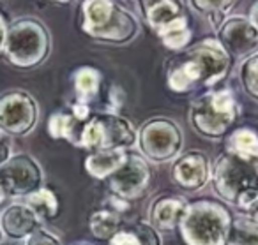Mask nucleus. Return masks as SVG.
Wrapping results in <instances>:
<instances>
[{
    "mask_svg": "<svg viewBox=\"0 0 258 245\" xmlns=\"http://www.w3.org/2000/svg\"><path fill=\"white\" fill-rule=\"evenodd\" d=\"M232 64V57L218 39L207 37L177 51L170 58L166 64V85L180 96L205 92L228 78Z\"/></svg>",
    "mask_w": 258,
    "mask_h": 245,
    "instance_id": "1",
    "label": "nucleus"
},
{
    "mask_svg": "<svg viewBox=\"0 0 258 245\" xmlns=\"http://www.w3.org/2000/svg\"><path fill=\"white\" fill-rule=\"evenodd\" d=\"M211 182L223 201L244 210L258 212V160L225 150L211 164Z\"/></svg>",
    "mask_w": 258,
    "mask_h": 245,
    "instance_id": "2",
    "label": "nucleus"
},
{
    "mask_svg": "<svg viewBox=\"0 0 258 245\" xmlns=\"http://www.w3.org/2000/svg\"><path fill=\"white\" fill-rule=\"evenodd\" d=\"M82 30L99 43L127 44L140 34L138 18L118 0H83Z\"/></svg>",
    "mask_w": 258,
    "mask_h": 245,
    "instance_id": "3",
    "label": "nucleus"
},
{
    "mask_svg": "<svg viewBox=\"0 0 258 245\" xmlns=\"http://www.w3.org/2000/svg\"><path fill=\"white\" fill-rule=\"evenodd\" d=\"M239 104L228 89H211L191 103L187 120L195 132L207 139L226 138L239 120Z\"/></svg>",
    "mask_w": 258,
    "mask_h": 245,
    "instance_id": "4",
    "label": "nucleus"
},
{
    "mask_svg": "<svg viewBox=\"0 0 258 245\" xmlns=\"http://www.w3.org/2000/svg\"><path fill=\"white\" fill-rule=\"evenodd\" d=\"M232 212L214 199H197L186 208L179 224L180 238L186 245H225Z\"/></svg>",
    "mask_w": 258,
    "mask_h": 245,
    "instance_id": "5",
    "label": "nucleus"
},
{
    "mask_svg": "<svg viewBox=\"0 0 258 245\" xmlns=\"http://www.w3.org/2000/svg\"><path fill=\"white\" fill-rule=\"evenodd\" d=\"M137 4L163 46L175 53L189 46L193 30L182 0H137Z\"/></svg>",
    "mask_w": 258,
    "mask_h": 245,
    "instance_id": "6",
    "label": "nucleus"
},
{
    "mask_svg": "<svg viewBox=\"0 0 258 245\" xmlns=\"http://www.w3.org/2000/svg\"><path fill=\"white\" fill-rule=\"evenodd\" d=\"M138 131L125 117L113 111H96L85 120L80 134V148L89 152L129 150L137 145Z\"/></svg>",
    "mask_w": 258,
    "mask_h": 245,
    "instance_id": "7",
    "label": "nucleus"
},
{
    "mask_svg": "<svg viewBox=\"0 0 258 245\" xmlns=\"http://www.w3.org/2000/svg\"><path fill=\"white\" fill-rule=\"evenodd\" d=\"M4 50L16 67H36L50 53V34L41 22L23 18L8 29Z\"/></svg>",
    "mask_w": 258,
    "mask_h": 245,
    "instance_id": "8",
    "label": "nucleus"
},
{
    "mask_svg": "<svg viewBox=\"0 0 258 245\" xmlns=\"http://www.w3.org/2000/svg\"><path fill=\"white\" fill-rule=\"evenodd\" d=\"M137 145L142 155L151 162H168L182 152V129L166 117L149 118L138 131Z\"/></svg>",
    "mask_w": 258,
    "mask_h": 245,
    "instance_id": "9",
    "label": "nucleus"
},
{
    "mask_svg": "<svg viewBox=\"0 0 258 245\" xmlns=\"http://www.w3.org/2000/svg\"><path fill=\"white\" fill-rule=\"evenodd\" d=\"M152 182V170L144 155L125 152L122 164L106 178L110 192L118 199L135 201L144 198Z\"/></svg>",
    "mask_w": 258,
    "mask_h": 245,
    "instance_id": "10",
    "label": "nucleus"
},
{
    "mask_svg": "<svg viewBox=\"0 0 258 245\" xmlns=\"http://www.w3.org/2000/svg\"><path fill=\"white\" fill-rule=\"evenodd\" d=\"M37 104L22 90H13L0 97V129L13 136H25L36 127Z\"/></svg>",
    "mask_w": 258,
    "mask_h": 245,
    "instance_id": "11",
    "label": "nucleus"
},
{
    "mask_svg": "<svg viewBox=\"0 0 258 245\" xmlns=\"http://www.w3.org/2000/svg\"><path fill=\"white\" fill-rule=\"evenodd\" d=\"M43 171L30 155L20 153L0 164V187L6 196H29L41 189Z\"/></svg>",
    "mask_w": 258,
    "mask_h": 245,
    "instance_id": "12",
    "label": "nucleus"
},
{
    "mask_svg": "<svg viewBox=\"0 0 258 245\" xmlns=\"http://www.w3.org/2000/svg\"><path fill=\"white\" fill-rule=\"evenodd\" d=\"M218 43L225 48L232 60H244L258 51V29L249 22L247 16L228 15L218 27Z\"/></svg>",
    "mask_w": 258,
    "mask_h": 245,
    "instance_id": "13",
    "label": "nucleus"
},
{
    "mask_svg": "<svg viewBox=\"0 0 258 245\" xmlns=\"http://www.w3.org/2000/svg\"><path fill=\"white\" fill-rule=\"evenodd\" d=\"M172 178L182 191H200L211 180V160L200 150L182 153L173 162Z\"/></svg>",
    "mask_w": 258,
    "mask_h": 245,
    "instance_id": "14",
    "label": "nucleus"
},
{
    "mask_svg": "<svg viewBox=\"0 0 258 245\" xmlns=\"http://www.w3.org/2000/svg\"><path fill=\"white\" fill-rule=\"evenodd\" d=\"M189 201L177 194H161L149 208V224L158 233H170L179 227Z\"/></svg>",
    "mask_w": 258,
    "mask_h": 245,
    "instance_id": "15",
    "label": "nucleus"
},
{
    "mask_svg": "<svg viewBox=\"0 0 258 245\" xmlns=\"http://www.w3.org/2000/svg\"><path fill=\"white\" fill-rule=\"evenodd\" d=\"M41 227V219L34 213V210L29 205L16 203L6 208V212L0 217V229L9 238L22 240L29 238L36 229Z\"/></svg>",
    "mask_w": 258,
    "mask_h": 245,
    "instance_id": "16",
    "label": "nucleus"
},
{
    "mask_svg": "<svg viewBox=\"0 0 258 245\" xmlns=\"http://www.w3.org/2000/svg\"><path fill=\"white\" fill-rule=\"evenodd\" d=\"M108 245H161V236L149 222H124Z\"/></svg>",
    "mask_w": 258,
    "mask_h": 245,
    "instance_id": "17",
    "label": "nucleus"
},
{
    "mask_svg": "<svg viewBox=\"0 0 258 245\" xmlns=\"http://www.w3.org/2000/svg\"><path fill=\"white\" fill-rule=\"evenodd\" d=\"M225 245H258V215L254 213L232 215Z\"/></svg>",
    "mask_w": 258,
    "mask_h": 245,
    "instance_id": "18",
    "label": "nucleus"
},
{
    "mask_svg": "<svg viewBox=\"0 0 258 245\" xmlns=\"http://www.w3.org/2000/svg\"><path fill=\"white\" fill-rule=\"evenodd\" d=\"M127 150H103L90 152L85 159V171L96 180H106L122 164Z\"/></svg>",
    "mask_w": 258,
    "mask_h": 245,
    "instance_id": "19",
    "label": "nucleus"
},
{
    "mask_svg": "<svg viewBox=\"0 0 258 245\" xmlns=\"http://www.w3.org/2000/svg\"><path fill=\"white\" fill-rule=\"evenodd\" d=\"M124 224L120 212L115 208H99L96 212L90 213L89 217V229L96 240L99 241H110L111 236L120 229Z\"/></svg>",
    "mask_w": 258,
    "mask_h": 245,
    "instance_id": "20",
    "label": "nucleus"
},
{
    "mask_svg": "<svg viewBox=\"0 0 258 245\" xmlns=\"http://www.w3.org/2000/svg\"><path fill=\"white\" fill-rule=\"evenodd\" d=\"M85 122L76 118L71 111H58L50 117L48 132L53 139H66L73 145L80 146V134Z\"/></svg>",
    "mask_w": 258,
    "mask_h": 245,
    "instance_id": "21",
    "label": "nucleus"
},
{
    "mask_svg": "<svg viewBox=\"0 0 258 245\" xmlns=\"http://www.w3.org/2000/svg\"><path fill=\"white\" fill-rule=\"evenodd\" d=\"M75 92L76 101L90 104V101L97 99L103 87V76L94 67H80L75 72Z\"/></svg>",
    "mask_w": 258,
    "mask_h": 245,
    "instance_id": "22",
    "label": "nucleus"
},
{
    "mask_svg": "<svg viewBox=\"0 0 258 245\" xmlns=\"http://www.w3.org/2000/svg\"><path fill=\"white\" fill-rule=\"evenodd\" d=\"M226 150L239 153L242 157H247V159L258 160V132L249 127L233 129L228 134Z\"/></svg>",
    "mask_w": 258,
    "mask_h": 245,
    "instance_id": "23",
    "label": "nucleus"
},
{
    "mask_svg": "<svg viewBox=\"0 0 258 245\" xmlns=\"http://www.w3.org/2000/svg\"><path fill=\"white\" fill-rule=\"evenodd\" d=\"M235 2L237 0H189V6L198 15L205 16L211 22V25L218 30V27L228 16Z\"/></svg>",
    "mask_w": 258,
    "mask_h": 245,
    "instance_id": "24",
    "label": "nucleus"
},
{
    "mask_svg": "<svg viewBox=\"0 0 258 245\" xmlns=\"http://www.w3.org/2000/svg\"><path fill=\"white\" fill-rule=\"evenodd\" d=\"M27 205L34 210L37 217L43 220H51L58 215V199L50 189H37L36 192L27 196Z\"/></svg>",
    "mask_w": 258,
    "mask_h": 245,
    "instance_id": "25",
    "label": "nucleus"
},
{
    "mask_svg": "<svg viewBox=\"0 0 258 245\" xmlns=\"http://www.w3.org/2000/svg\"><path fill=\"white\" fill-rule=\"evenodd\" d=\"M239 81L242 90L251 97L258 101V51L249 57H246L239 65Z\"/></svg>",
    "mask_w": 258,
    "mask_h": 245,
    "instance_id": "26",
    "label": "nucleus"
},
{
    "mask_svg": "<svg viewBox=\"0 0 258 245\" xmlns=\"http://www.w3.org/2000/svg\"><path fill=\"white\" fill-rule=\"evenodd\" d=\"M27 245H62V241L58 240L57 234H53L51 231L39 227L36 229L27 240Z\"/></svg>",
    "mask_w": 258,
    "mask_h": 245,
    "instance_id": "27",
    "label": "nucleus"
},
{
    "mask_svg": "<svg viewBox=\"0 0 258 245\" xmlns=\"http://www.w3.org/2000/svg\"><path fill=\"white\" fill-rule=\"evenodd\" d=\"M9 157H11V146H9L8 139L0 136V164H4Z\"/></svg>",
    "mask_w": 258,
    "mask_h": 245,
    "instance_id": "28",
    "label": "nucleus"
},
{
    "mask_svg": "<svg viewBox=\"0 0 258 245\" xmlns=\"http://www.w3.org/2000/svg\"><path fill=\"white\" fill-rule=\"evenodd\" d=\"M247 18L258 29V0H254L253 4L249 6V11H247Z\"/></svg>",
    "mask_w": 258,
    "mask_h": 245,
    "instance_id": "29",
    "label": "nucleus"
},
{
    "mask_svg": "<svg viewBox=\"0 0 258 245\" xmlns=\"http://www.w3.org/2000/svg\"><path fill=\"white\" fill-rule=\"evenodd\" d=\"M6 36H8V29H6L4 20H2V16H0V50H2L6 44Z\"/></svg>",
    "mask_w": 258,
    "mask_h": 245,
    "instance_id": "30",
    "label": "nucleus"
},
{
    "mask_svg": "<svg viewBox=\"0 0 258 245\" xmlns=\"http://www.w3.org/2000/svg\"><path fill=\"white\" fill-rule=\"evenodd\" d=\"M50 2H53V4H71L73 0H50Z\"/></svg>",
    "mask_w": 258,
    "mask_h": 245,
    "instance_id": "31",
    "label": "nucleus"
},
{
    "mask_svg": "<svg viewBox=\"0 0 258 245\" xmlns=\"http://www.w3.org/2000/svg\"><path fill=\"white\" fill-rule=\"evenodd\" d=\"M4 198H6V194H4V191H2V187H0V203L4 201Z\"/></svg>",
    "mask_w": 258,
    "mask_h": 245,
    "instance_id": "32",
    "label": "nucleus"
},
{
    "mask_svg": "<svg viewBox=\"0 0 258 245\" xmlns=\"http://www.w3.org/2000/svg\"><path fill=\"white\" fill-rule=\"evenodd\" d=\"M0 240H2V229H0Z\"/></svg>",
    "mask_w": 258,
    "mask_h": 245,
    "instance_id": "33",
    "label": "nucleus"
},
{
    "mask_svg": "<svg viewBox=\"0 0 258 245\" xmlns=\"http://www.w3.org/2000/svg\"><path fill=\"white\" fill-rule=\"evenodd\" d=\"M254 215H258V212H256V213H254Z\"/></svg>",
    "mask_w": 258,
    "mask_h": 245,
    "instance_id": "34",
    "label": "nucleus"
},
{
    "mask_svg": "<svg viewBox=\"0 0 258 245\" xmlns=\"http://www.w3.org/2000/svg\"><path fill=\"white\" fill-rule=\"evenodd\" d=\"M82 245H85V243H82Z\"/></svg>",
    "mask_w": 258,
    "mask_h": 245,
    "instance_id": "35",
    "label": "nucleus"
}]
</instances>
